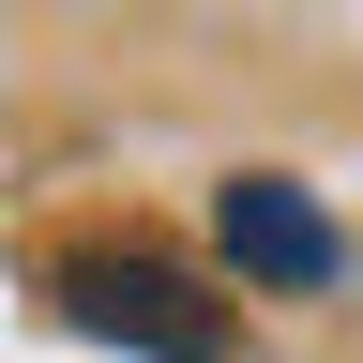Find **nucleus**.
<instances>
[{
	"label": "nucleus",
	"mask_w": 363,
	"mask_h": 363,
	"mask_svg": "<svg viewBox=\"0 0 363 363\" xmlns=\"http://www.w3.org/2000/svg\"><path fill=\"white\" fill-rule=\"evenodd\" d=\"M212 242H227V272H242L257 303H318L348 272V227L318 212L288 167H242V182H227V197H212Z\"/></svg>",
	"instance_id": "nucleus-2"
},
{
	"label": "nucleus",
	"mask_w": 363,
	"mask_h": 363,
	"mask_svg": "<svg viewBox=\"0 0 363 363\" xmlns=\"http://www.w3.org/2000/svg\"><path fill=\"white\" fill-rule=\"evenodd\" d=\"M45 303H61V333L136 348V363H227V348H242V318H227L197 272H167V257H136V242H76V257H45Z\"/></svg>",
	"instance_id": "nucleus-1"
}]
</instances>
